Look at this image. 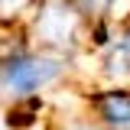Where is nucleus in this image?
<instances>
[{"mask_svg":"<svg viewBox=\"0 0 130 130\" xmlns=\"http://www.w3.org/2000/svg\"><path fill=\"white\" fill-rule=\"evenodd\" d=\"M26 3H29V0H0V16H13V13H20Z\"/></svg>","mask_w":130,"mask_h":130,"instance_id":"39448f33","label":"nucleus"},{"mask_svg":"<svg viewBox=\"0 0 130 130\" xmlns=\"http://www.w3.org/2000/svg\"><path fill=\"white\" fill-rule=\"evenodd\" d=\"M107 72L117 78H127L130 75V39H120L117 46H111L107 52Z\"/></svg>","mask_w":130,"mask_h":130,"instance_id":"20e7f679","label":"nucleus"},{"mask_svg":"<svg viewBox=\"0 0 130 130\" xmlns=\"http://www.w3.org/2000/svg\"><path fill=\"white\" fill-rule=\"evenodd\" d=\"M72 26H75V20H72L68 10L49 7L46 13H39V20H36V39H42V42H65Z\"/></svg>","mask_w":130,"mask_h":130,"instance_id":"f03ea898","label":"nucleus"},{"mask_svg":"<svg viewBox=\"0 0 130 130\" xmlns=\"http://www.w3.org/2000/svg\"><path fill=\"white\" fill-rule=\"evenodd\" d=\"M75 130H85V127H75Z\"/></svg>","mask_w":130,"mask_h":130,"instance_id":"6e6552de","label":"nucleus"},{"mask_svg":"<svg viewBox=\"0 0 130 130\" xmlns=\"http://www.w3.org/2000/svg\"><path fill=\"white\" fill-rule=\"evenodd\" d=\"M62 75V62L49 55H23L0 65V94L29 98Z\"/></svg>","mask_w":130,"mask_h":130,"instance_id":"f257e3e1","label":"nucleus"},{"mask_svg":"<svg viewBox=\"0 0 130 130\" xmlns=\"http://www.w3.org/2000/svg\"><path fill=\"white\" fill-rule=\"evenodd\" d=\"M88 3H101V0H88Z\"/></svg>","mask_w":130,"mask_h":130,"instance_id":"0eeeda50","label":"nucleus"},{"mask_svg":"<svg viewBox=\"0 0 130 130\" xmlns=\"http://www.w3.org/2000/svg\"><path fill=\"white\" fill-rule=\"evenodd\" d=\"M101 111H104V117H107L111 124H117V127H130V98L111 94V98H104Z\"/></svg>","mask_w":130,"mask_h":130,"instance_id":"7ed1b4c3","label":"nucleus"},{"mask_svg":"<svg viewBox=\"0 0 130 130\" xmlns=\"http://www.w3.org/2000/svg\"><path fill=\"white\" fill-rule=\"evenodd\" d=\"M0 130H7V120H3V114H0Z\"/></svg>","mask_w":130,"mask_h":130,"instance_id":"423d86ee","label":"nucleus"}]
</instances>
